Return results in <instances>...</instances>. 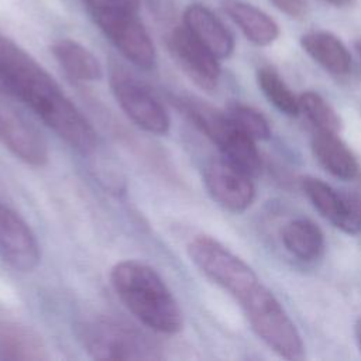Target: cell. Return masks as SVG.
I'll use <instances>...</instances> for the list:
<instances>
[{
  "mask_svg": "<svg viewBox=\"0 0 361 361\" xmlns=\"http://www.w3.org/2000/svg\"><path fill=\"white\" fill-rule=\"evenodd\" d=\"M326 3H330L333 6H337V7H343V6H350L354 3V0H324Z\"/></svg>",
  "mask_w": 361,
  "mask_h": 361,
  "instance_id": "484cf974",
  "label": "cell"
},
{
  "mask_svg": "<svg viewBox=\"0 0 361 361\" xmlns=\"http://www.w3.org/2000/svg\"><path fill=\"white\" fill-rule=\"evenodd\" d=\"M355 338H357V343H358V347L361 350V317L358 319L357 324H355Z\"/></svg>",
  "mask_w": 361,
  "mask_h": 361,
  "instance_id": "4316f807",
  "label": "cell"
},
{
  "mask_svg": "<svg viewBox=\"0 0 361 361\" xmlns=\"http://www.w3.org/2000/svg\"><path fill=\"white\" fill-rule=\"evenodd\" d=\"M240 305L252 331L274 353L286 360L305 357V345L295 323L267 286L259 283Z\"/></svg>",
  "mask_w": 361,
  "mask_h": 361,
  "instance_id": "5b68a950",
  "label": "cell"
},
{
  "mask_svg": "<svg viewBox=\"0 0 361 361\" xmlns=\"http://www.w3.org/2000/svg\"><path fill=\"white\" fill-rule=\"evenodd\" d=\"M110 86L118 106L134 124L155 135L169 131L166 110L137 78L117 66L110 72Z\"/></svg>",
  "mask_w": 361,
  "mask_h": 361,
  "instance_id": "ba28073f",
  "label": "cell"
},
{
  "mask_svg": "<svg viewBox=\"0 0 361 361\" xmlns=\"http://www.w3.org/2000/svg\"><path fill=\"white\" fill-rule=\"evenodd\" d=\"M298 99L299 111H302L317 130L333 133L341 130V118L338 113L319 93L305 92Z\"/></svg>",
  "mask_w": 361,
  "mask_h": 361,
  "instance_id": "7402d4cb",
  "label": "cell"
},
{
  "mask_svg": "<svg viewBox=\"0 0 361 361\" xmlns=\"http://www.w3.org/2000/svg\"><path fill=\"white\" fill-rule=\"evenodd\" d=\"M300 45L305 52L327 72L344 75L350 71V52L334 34L327 31H310L302 35Z\"/></svg>",
  "mask_w": 361,
  "mask_h": 361,
  "instance_id": "ac0fdd59",
  "label": "cell"
},
{
  "mask_svg": "<svg viewBox=\"0 0 361 361\" xmlns=\"http://www.w3.org/2000/svg\"><path fill=\"white\" fill-rule=\"evenodd\" d=\"M312 152L316 161L338 179L350 180L358 173V161L338 133L317 130L312 138Z\"/></svg>",
  "mask_w": 361,
  "mask_h": 361,
  "instance_id": "2e32d148",
  "label": "cell"
},
{
  "mask_svg": "<svg viewBox=\"0 0 361 361\" xmlns=\"http://www.w3.org/2000/svg\"><path fill=\"white\" fill-rule=\"evenodd\" d=\"M168 48L175 62L193 83L209 92L217 87L220 79L219 58L202 45L185 25L171 31Z\"/></svg>",
  "mask_w": 361,
  "mask_h": 361,
  "instance_id": "8fae6325",
  "label": "cell"
},
{
  "mask_svg": "<svg viewBox=\"0 0 361 361\" xmlns=\"http://www.w3.org/2000/svg\"><path fill=\"white\" fill-rule=\"evenodd\" d=\"M257 82L264 96L281 113L286 116H296L299 113V99L275 69L269 66L261 68L257 73Z\"/></svg>",
  "mask_w": 361,
  "mask_h": 361,
  "instance_id": "44dd1931",
  "label": "cell"
},
{
  "mask_svg": "<svg viewBox=\"0 0 361 361\" xmlns=\"http://www.w3.org/2000/svg\"><path fill=\"white\" fill-rule=\"evenodd\" d=\"M79 340L94 360L155 361L162 358L159 344L141 330L113 317H96L78 326Z\"/></svg>",
  "mask_w": 361,
  "mask_h": 361,
  "instance_id": "3957f363",
  "label": "cell"
},
{
  "mask_svg": "<svg viewBox=\"0 0 361 361\" xmlns=\"http://www.w3.org/2000/svg\"><path fill=\"white\" fill-rule=\"evenodd\" d=\"M252 178L226 158L212 159L203 173L204 185L212 199L234 213H241L252 204L255 199Z\"/></svg>",
  "mask_w": 361,
  "mask_h": 361,
  "instance_id": "9c48e42d",
  "label": "cell"
},
{
  "mask_svg": "<svg viewBox=\"0 0 361 361\" xmlns=\"http://www.w3.org/2000/svg\"><path fill=\"white\" fill-rule=\"evenodd\" d=\"M93 21L110 42L135 66L151 69L157 54L154 42L138 18V11L120 8H90Z\"/></svg>",
  "mask_w": 361,
  "mask_h": 361,
  "instance_id": "52a82bcc",
  "label": "cell"
},
{
  "mask_svg": "<svg viewBox=\"0 0 361 361\" xmlns=\"http://www.w3.org/2000/svg\"><path fill=\"white\" fill-rule=\"evenodd\" d=\"M110 282L118 299L142 324L164 334L182 330V309L152 267L135 259L120 261L110 271Z\"/></svg>",
  "mask_w": 361,
  "mask_h": 361,
  "instance_id": "7a4b0ae2",
  "label": "cell"
},
{
  "mask_svg": "<svg viewBox=\"0 0 361 361\" xmlns=\"http://www.w3.org/2000/svg\"><path fill=\"white\" fill-rule=\"evenodd\" d=\"M279 11L285 13L289 17L299 18L306 13L305 0H269Z\"/></svg>",
  "mask_w": 361,
  "mask_h": 361,
  "instance_id": "d4e9b609",
  "label": "cell"
},
{
  "mask_svg": "<svg viewBox=\"0 0 361 361\" xmlns=\"http://www.w3.org/2000/svg\"><path fill=\"white\" fill-rule=\"evenodd\" d=\"M354 48H355V51H357L358 56L361 58V37L355 39V42H354Z\"/></svg>",
  "mask_w": 361,
  "mask_h": 361,
  "instance_id": "83f0119b",
  "label": "cell"
},
{
  "mask_svg": "<svg viewBox=\"0 0 361 361\" xmlns=\"http://www.w3.org/2000/svg\"><path fill=\"white\" fill-rule=\"evenodd\" d=\"M285 248L302 261L317 259L324 250V235L309 219H295L282 230Z\"/></svg>",
  "mask_w": 361,
  "mask_h": 361,
  "instance_id": "ffe728a7",
  "label": "cell"
},
{
  "mask_svg": "<svg viewBox=\"0 0 361 361\" xmlns=\"http://www.w3.org/2000/svg\"><path fill=\"white\" fill-rule=\"evenodd\" d=\"M183 25L216 58H228L234 51V38L217 16L203 4H190L183 13Z\"/></svg>",
  "mask_w": 361,
  "mask_h": 361,
  "instance_id": "5bb4252c",
  "label": "cell"
},
{
  "mask_svg": "<svg viewBox=\"0 0 361 361\" xmlns=\"http://www.w3.org/2000/svg\"><path fill=\"white\" fill-rule=\"evenodd\" d=\"M226 113L231 121L252 140H268L271 137V126L268 120L252 106L234 102L227 106Z\"/></svg>",
  "mask_w": 361,
  "mask_h": 361,
  "instance_id": "603a6c76",
  "label": "cell"
},
{
  "mask_svg": "<svg viewBox=\"0 0 361 361\" xmlns=\"http://www.w3.org/2000/svg\"><path fill=\"white\" fill-rule=\"evenodd\" d=\"M0 141L28 165L42 166L48 162V145L39 131L3 104H0Z\"/></svg>",
  "mask_w": 361,
  "mask_h": 361,
  "instance_id": "4fadbf2b",
  "label": "cell"
},
{
  "mask_svg": "<svg viewBox=\"0 0 361 361\" xmlns=\"http://www.w3.org/2000/svg\"><path fill=\"white\" fill-rule=\"evenodd\" d=\"M179 106L192 123L221 151L223 158L251 176L259 173L261 157L255 147V140L243 133L227 113H221L196 97H183L179 100Z\"/></svg>",
  "mask_w": 361,
  "mask_h": 361,
  "instance_id": "277c9868",
  "label": "cell"
},
{
  "mask_svg": "<svg viewBox=\"0 0 361 361\" xmlns=\"http://www.w3.org/2000/svg\"><path fill=\"white\" fill-rule=\"evenodd\" d=\"M223 8L252 44L265 47L278 38L279 28L276 23L255 6L240 0H227Z\"/></svg>",
  "mask_w": 361,
  "mask_h": 361,
  "instance_id": "e0dca14e",
  "label": "cell"
},
{
  "mask_svg": "<svg viewBox=\"0 0 361 361\" xmlns=\"http://www.w3.org/2000/svg\"><path fill=\"white\" fill-rule=\"evenodd\" d=\"M0 92L21 100L71 148L89 154L97 134L55 79L24 49L0 37Z\"/></svg>",
  "mask_w": 361,
  "mask_h": 361,
  "instance_id": "6da1fadb",
  "label": "cell"
},
{
  "mask_svg": "<svg viewBox=\"0 0 361 361\" xmlns=\"http://www.w3.org/2000/svg\"><path fill=\"white\" fill-rule=\"evenodd\" d=\"M51 51L61 68L78 82H94L103 76L99 59L73 39H59L52 44Z\"/></svg>",
  "mask_w": 361,
  "mask_h": 361,
  "instance_id": "d6986e66",
  "label": "cell"
},
{
  "mask_svg": "<svg viewBox=\"0 0 361 361\" xmlns=\"http://www.w3.org/2000/svg\"><path fill=\"white\" fill-rule=\"evenodd\" d=\"M0 257L13 269L30 272L41 261V248L30 224L0 200Z\"/></svg>",
  "mask_w": 361,
  "mask_h": 361,
  "instance_id": "30bf717a",
  "label": "cell"
},
{
  "mask_svg": "<svg viewBox=\"0 0 361 361\" xmlns=\"http://www.w3.org/2000/svg\"><path fill=\"white\" fill-rule=\"evenodd\" d=\"M48 358V348L34 329L17 322L0 320L1 361H44Z\"/></svg>",
  "mask_w": 361,
  "mask_h": 361,
  "instance_id": "9a60e30c",
  "label": "cell"
},
{
  "mask_svg": "<svg viewBox=\"0 0 361 361\" xmlns=\"http://www.w3.org/2000/svg\"><path fill=\"white\" fill-rule=\"evenodd\" d=\"M192 262L216 285L241 303L259 283L254 269L220 241L209 235H196L188 244Z\"/></svg>",
  "mask_w": 361,
  "mask_h": 361,
  "instance_id": "8992f818",
  "label": "cell"
},
{
  "mask_svg": "<svg viewBox=\"0 0 361 361\" xmlns=\"http://www.w3.org/2000/svg\"><path fill=\"white\" fill-rule=\"evenodd\" d=\"M87 10L90 8H120L138 11L140 0H83Z\"/></svg>",
  "mask_w": 361,
  "mask_h": 361,
  "instance_id": "cb8c5ba5",
  "label": "cell"
},
{
  "mask_svg": "<svg viewBox=\"0 0 361 361\" xmlns=\"http://www.w3.org/2000/svg\"><path fill=\"white\" fill-rule=\"evenodd\" d=\"M302 189L313 207L336 227L350 234L361 230V199L341 195L313 176L302 179Z\"/></svg>",
  "mask_w": 361,
  "mask_h": 361,
  "instance_id": "7c38bea8",
  "label": "cell"
}]
</instances>
